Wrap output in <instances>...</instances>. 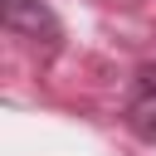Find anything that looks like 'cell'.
I'll list each match as a JSON object with an SVG mask.
<instances>
[{
  "instance_id": "2",
  "label": "cell",
  "mask_w": 156,
  "mask_h": 156,
  "mask_svg": "<svg viewBox=\"0 0 156 156\" xmlns=\"http://www.w3.org/2000/svg\"><path fill=\"white\" fill-rule=\"evenodd\" d=\"M127 127L156 146V68H141L127 88Z\"/></svg>"
},
{
  "instance_id": "1",
  "label": "cell",
  "mask_w": 156,
  "mask_h": 156,
  "mask_svg": "<svg viewBox=\"0 0 156 156\" xmlns=\"http://www.w3.org/2000/svg\"><path fill=\"white\" fill-rule=\"evenodd\" d=\"M5 29L15 34V39H29V44H44V49H54L58 44V20H54V10L49 5H39V0H5Z\"/></svg>"
}]
</instances>
